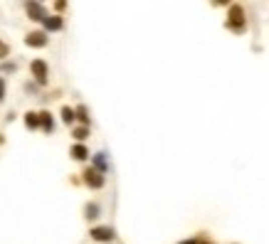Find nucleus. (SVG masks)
<instances>
[{
	"label": "nucleus",
	"mask_w": 269,
	"mask_h": 244,
	"mask_svg": "<svg viewBox=\"0 0 269 244\" xmlns=\"http://www.w3.org/2000/svg\"><path fill=\"white\" fill-rule=\"evenodd\" d=\"M72 158H74V160H87V158H89V148H87V146H84V143H77V146H72Z\"/></svg>",
	"instance_id": "obj_10"
},
{
	"label": "nucleus",
	"mask_w": 269,
	"mask_h": 244,
	"mask_svg": "<svg viewBox=\"0 0 269 244\" xmlns=\"http://www.w3.org/2000/svg\"><path fill=\"white\" fill-rule=\"evenodd\" d=\"M200 242V239H198V237H193V239H185V242H178V244H198Z\"/></svg>",
	"instance_id": "obj_19"
},
{
	"label": "nucleus",
	"mask_w": 269,
	"mask_h": 244,
	"mask_svg": "<svg viewBox=\"0 0 269 244\" xmlns=\"http://www.w3.org/2000/svg\"><path fill=\"white\" fill-rule=\"evenodd\" d=\"M47 42H50V37H47V32H42V30H35V32H30L28 37H25V45L28 47H47Z\"/></svg>",
	"instance_id": "obj_5"
},
{
	"label": "nucleus",
	"mask_w": 269,
	"mask_h": 244,
	"mask_svg": "<svg viewBox=\"0 0 269 244\" xmlns=\"http://www.w3.org/2000/svg\"><path fill=\"white\" fill-rule=\"evenodd\" d=\"M74 116L84 123V126H89V111H87V106H77V109H74Z\"/></svg>",
	"instance_id": "obj_13"
},
{
	"label": "nucleus",
	"mask_w": 269,
	"mask_h": 244,
	"mask_svg": "<svg viewBox=\"0 0 269 244\" xmlns=\"http://www.w3.org/2000/svg\"><path fill=\"white\" fill-rule=\"evenodd\" d=\"M40 128H42L45 133H52V131H55V121H52L50 111H42V114H40Z\"/></svg>",
	"instance_id": "obj_9"
},
{
	"label": "nucleus",
	"mask_w": 269,
	"mask_h": 244,
	"mask_svg": "<svg viewBox=\"0 0 269 244\" xmlns=\"http://www.w3.org/2000/svg\"><path fill=\"white\" fill-rule=\"evenodd\" d=\"M25 10H28V18L35 20V23H42V20L47 18V10H45V5H42V3H28V5H25Z\"/></svg>",
	"instance_id": "obj_6"
},
{
	"label": "nucleus",
	"mask_w": 269,
	"mask_h": 244,
	"mask_svg": "<svg viewBox=\"0 0 269 244\" xmlns=\"http://www.w3.org/2000/svg\"><path fill=\"white\" fill-rule=\"evenodd\" d=\"M84 183L89 185L91 190H101L104 187V183H106V178L99 173V170H94V168H87L84 170Z\"/></svg>",
	"instance_id": "obj_4"
},
{
	"label": "nucleus",
	"mask_w": 269,
	"mask_h": 244,
	"mask_svg": "<svg viewBox=\"0 0 269 244\" xmlns=\"http://www.w3.org/2000/svg\"><path fill=\"white\" fill-rule=\"evenodd\" d=\"M198 244H210V242H203V239H200V242H198Z\"/></svg>",
	"instance_id": "obj_21"
},
{
	"label": "nucleus",
	"mask_w": 269,
	"mask_h": 244,
	"mask_svg": "<svg viewBox=\"0 0 269 244\" xmlns=\"http://www.w3.org/2000/svg\"><path fill=\"white\" fill-rule=\"evenodd\" d=\"M15 69H18V67H15L13 62H3V64H0V72H3V74H13Z\"/></svg>",
	"instance_id": "obj_16"
},
{
	"label": "nucleus",
	"mask_w": 269,
	"mask_h": 244,
	"mask_svg": "<svg viewBox=\"0 0 269 244\" xmlns=\"http://www.w3.org/2000/svg\"><path fill=\"white\" fill-rule=\"evenodd\" d=\"M94 170H99L101 175H106V170H109V163H106V153H96V155H94Z\"/></svg>",
	"instance_id": "obj_8"
},
{
	"label": "nucleus",
	"mask_w": 269,
	"mask_h": 244,
	"mask_svg": "<svg viewBox=\"0 0 269 244\" xmlns=\"http://www.w3.org/2000/svg\"><path fill=\"white\" fill-rule=\"evenodd\" d=\"M25 126H28V128H40V114L28 111V114H25Z\"/></svg>",
	"instance_id": "obj_12"
},
{
	"label": "nucleus",
	"mask_w": 269,
	"mask_h": 244,
	"mask_svg": "<svg viewBox=\"0 0 269 244\" xmlns=\"http://www.w3.org/2000/svg\"><path fill=\"white\" fill-rule=\"evenodd\" d=\"M89 237L94 242H114L116 239V232L111 227H91Z\"/></svg>",
	"instance_id": "obj_3"
},
{
	"label": "nucleus",
	"mask_w": 269,
	"mask_h": 244,
	"mask_svg": "<svg viewBox=\"0 0 269 244\" xmlns=\"http://www.w3.org/2000/svg\"><path fill=\"white\" fill-rule=\"evenodd\" d=\"M99 214H101V207H99L96 202H89V205L84 207V217H87L89 222H94V219H96Z\"/></svg>",
	"instance_id": "obj_11"
},
{
	"label": "nucleus",
	"mask_w": 269,
	"mask_h": 244,
	"mask_svg": "<svg viewBox=\"0 0 269 244\" xmlns=\"http://www.w3.org/2000/svg\"><path fill=\"white\" fill-rule=\"evenodd\" d=\"M8 55H10V45H5V42L0 40V60H5Z\"/></svg>",
	"instance_id": "obj_17"
},
{
	"label": "nucleus",
	"mask_w": 269,
	"mask_h": 244,
	"mask_svg": "<svg viewBox=\"0 0 269 244\" xmlns=\"http://www.w3.org/2000/svg\"><path fill=\"white\" fill-rule=\"evenodd\" d=\"M5 92H8V87H5V79L0 77V104L5 101Z\"/></svg>",
	"instance_id": "obj_18"
},
{
	"label": "nucleus",
	"mask_w": 269,
	"mask_h": 244,
	"mask_svg": "<svg viewBox=\"0 0 269 244\" xmlns=\"http://www.w3.org/2000/svg\"><path fill=\"white\" fill-rule=\"evenodd\" d=\"M72 136H74L77 141H84V138L89 136V126H79V128H74V131H72Z\"/></svg>",
	"instance_id": "obj_15"
},
{
	"label": "nucleus",
	"mask_w": 269,
	"mask_h": 244,
	"mask_svg": "<svg viewBox=\"0 0 269 244\" xmlns=\"http://www.w3.org/2000/svg\"><path fill=\"white\" fill-rule=\"evenodd\" d=\"M74 109H69V106H62V121L64 123H74Z\"/></svg>",
	"instance_id": "obj_14"
},
{
	"label": "nucleus",
	"mask_w": 269,
	"mask_h": 244,
	"mask_svg": "<svg viewBox=\"0 0 269 244\" xmlns=\"http://www.w3.org/2000/svg\"><path fill=\"white\" fill-rule=\"evenodd\" d=\"M30 72H32V77H35V82L37 84H47V77H50V67H47V62L45 60H32L30 64Z\"/></svg>",
	"instance_id": "obj_2"
},
{
	"label": "nucleus",
	"mask_w": 269,
	"mask_h": 244,
	"mask_svg": "<svg viewBox=\"0 0 269 244\" xmlns=\"http://www.w3.org/2000/svg\"><path fill=\"white\" fill-rule=\"evenodd\" d=\"M42 25H45V30L47 32H57L64 28V20H62L60 15H47L45 20H42Z\"/></svg>",
	"instance_id": "obj_7"
},
{
	"label": "nucleus",
	"mask_w": 269,
	"mask_h": 244,
	"mask_svg": "<svg viewBox=\"0 0 269 244\" xmlns=\"http://www.w3.org/2000/svg\"><path fill=\"white\" fill-rule=\"evenodd\" d=\"M64 8H67V3H55V10H60V13H62Z\"/></svg>",
	"instance_id": "obj_20"
},
{
	"label": "nucleus",
	"mask_w": 269,
	"mask_h": 244,
	"mask_svg": "<svg viewBox=\"0 0 269 244\" xmlns=\"http://www.w3.org/2000/svg\"><path fill=\"white\" fill-rule=\"evenodd\" d=\"M227 28L235 32H242L247 28V18H244V10H242V5H230V13H227Z\"/></svg>",
	"instance_id": "obj_1"
}]
</instances>
